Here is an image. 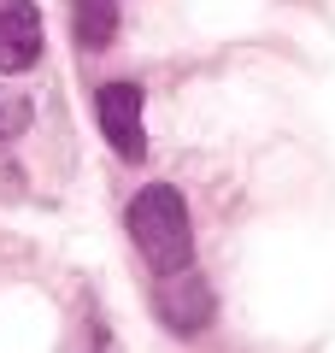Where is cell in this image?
Returning a JSON list of instances; mask_svg holds the SVG:
<instances>
[{
    "instance_id": "cell-1",
    "label": "cell",
    "mask_w": 335,
    "mask_h": 353,
    "mask_svg": "<svg viewBox=\"0 0 335 353\" xmlns=\"http://www.w3.org/2000/svg\"><path fill=\"white\" fill-rule=\"evenodd\" d=\"M124 224H130L136 253L153 265V277L194 265V218H188L183 189H171V183H148V189L130 201Z\"/></svg>"
},
{
    "instance_id": "cell-2",
    "label": "cell",
    "mask_w": 335,
    "mask_h": 353,
    "mask_svg": "<svg viewBox=\"0 0 335 353\" xmlns=\"http://www.w3.org/2000/svg\"><path fill=\"white\" fill-rule=\"evenodd\" d=\"M141 106H148V94H141V83H100L94 88V118H100V136L112 141V153L130 165L148 159V130H141Z\"/></svg>"
},
{
    "instance_id": "cell-3",
    "label": "cell",
    "mask_w": 335,
    "mask_h": 353,
    "mask_svg": "<svg viewBox=\"0 0 335 353\" xmlns=\"http://www.w3.org/2000/svg\"><path fill=\"white\" fill-rule=\"evenodd\" d=\"M41 59V12L36 0H0V77H18Z\"/></svg>"
},
{
    "instance_id": "cell-4",
    "label": "cell",
    "mask_w": 335,
    "mask_h": 353,
    "mask_svg": "<svg viewBox=\"0 0 335 353\" xmlns=\"http://www.w3.org/2000/svg\"><path fill=\"white\" fill-rule=\"evenodd\" d=\"M159 312H165V324L171 330H206L212 324V294L200 289V277H194V265H183V271H165L159 277Z\"/></svg>"
},
{
    "instance_id": "cell-5",
    "label": "cell",
    "mask_w": 335,
    "mask_h": 353,
    "mask_svg": "<svg viewBox=\"0 0 335 353\" xmlns=\"http://www.w3.org/2000/svg\"><path fill=\"white\" fill-rule=\"evenodd\" d=\"M71 36L77 48H106L118 36V0H71Z\"/></svg>"
},
{
    "instance_id": "cell-6",
    "label": "cell",
    "mask_w": 335,
    "mask_h": 353,
    "mask_svg": "<svg viewBox=\"0 0 335 353\" xmlns=\"http://www.w3.org/2000/svg\"><path fill=\"white\" fill-rule=\"evenodd\" d=\"M24 124H30V101H18V94H0V141L18 136Z\"/></svg>"
}]
</instances>
